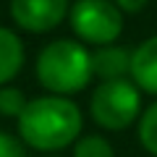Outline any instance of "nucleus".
I'll return each instance as SVG.
<instances>
[{"instance_id": "2", "label": "nucleus", "mask_w": 157, "mask_h": 157, "mask_svg": "<svg viewBox=\"0 0 157 157\" xmlns=\"http://www.w3.org/2000/svg\"><path fill=\"white\" fill-rule=\"evenodd\" d=\"M92 76V55L73 39H55L37 58V81L58 97L81 92Z\"/></svg>"}, {"instance_id": "11", "label": "nucleus", "mask_w": 157, "mask_h": 157, "mask_svg": "<svg viewBox=\"0 0 157 157\" xmlns=\"http://www.w3.org/2000/svg\"><path fill=\"white\" fill-rule=\"evenodd\" d=\"M26 105H29V100L24 97L21 89H16V86H0V115L18 118Z\"/></svg>"}, {"instance_id": "4", "label": "nucleus", "mask_w": 157, "mask_h": 157, "mask_svg": "<svg viewBox=\"0 0 157 157\" xmlns=\"http://www.w3.org/2000/svg\"><path fill=\"white\" fill-rule=\"evenodd\" d=\"M71 29L89 45H113L123 32V13L110 0H78L71 8Z\"/></svg>"}, {"instance_id": "1", "label": "nucleus", "mask_w": 157, "mask_h": 157, "mask_svg": "<svg viewBox=\"0 0 157 157\" xmlns=\"http://www.w3.org/2000/svg\"><path fill=\"white\" fill-rule=\"evenodd\" d=\"M81 126L84 118L78 105L58 94L29 100L18 115V136L39 152H58L68 147L81 134Z\"/></svg>"}, {"instance_id": "7", "label": "nucleus", "mask_w": 157, "mask_h": 157, "mask_svg": "<svg viewBox=\"0 0 157 157\" xmlns=\"http://www.w3.org/2000/svg\"><path fill=\"white\" fill-rule=\"evenodd\" d=\"M92 71L100 81H118L131 73V52L118 45H105L92 55Z\"/></svg>"}, {"instance_id": "5", "label": "nucleus", "mask_w": 157, "mask_h": 157, "mask_svg": "<svg viewBox=\"0 0 157 157\" xmlns=\"http://www.w3.org/2000/svg\"><path fill=\"white\" fill-rule=\"evenodd\" d=\"M68 13V0H11V18L29 34L52 32Z\"/></svg>"}, {"instance_id": "8", "label": "nucleus", "mask_w": 157, "mask_h": 157, "mask_svg": "<svg viewBox=\"0 0 157 157\" xmlns=\"http://www.w3.org/2000/svg\"><path fill=\"white\" fill-rule=\"evenodd\" d=\"M24 66V45L16 32L0 26V86L8 84Z\"/></svg>"}, {"instance_id": "12", "label": "nucleus", "mask_w": 157, "mask_h": 157, "mask_svg": "<svg viewBox=\"0 0 157 157\" xmlns=\"http://www.w3.org/2000/svg\"><path fill=\"white\" fill-rule=\"evenodd\" d=\"M0 157H26V152L18 144V139H13L6 131H0Z\"/></svg>"}, {"instance_id": "3", "label": "nucleus", "mask_w": 157, "mask_h": 157, "mask_svg": "<svg viewBox=\"0 0 157 157\" xmlns=\"http://www.w3.org/2000/svg\"><path fill=\"white\" fill-rule=\"evenodd\" d=\"M89 110L97 126L107 131H123L141 113V89L128 78L102 81L92 94Z\"/></svg>"}, {"instance_id": "10", "label": "nucleus", "mask_w": 157, "mask_h": 157, "mask_svg": "<svg viewBox=\"0 0 157 157\" xmlns=\"http://www.w3.org/2000/svg\"><path fill=\"white\" fill-rule=\"evenodd\" d=\"M73 157H115V152L102 136H81L73 147Z\"/></svg>"}, {"instance_id": "9", "label": "nucleus", "mask_w": 157, "mask_h": 157, "mask_svg": "<svg viewBox=\"0 0 157 157\" xmlns=\"http://www.w3.org/2000/svg\"><path fill=\"white\" fill-rule=\"evenodd\" d=\"M139 141L149 155L157 157V102L149 105L144 113H141L139 121Z\"/></svg>"}, {"instance_id": "13", "label": "nucleus", "mask_w": 157, "mask_h": 157, "mask_svg": "<svg viewBox=\"0 0 157 157\" xmlns=\"http://www.w3.org/2000/svg\"><path fill=\"white\" fill-rule=\"evenodd\" d=\"M113 3L121 8V13H139L147 6V0H113Z\"/></svg>"}, {"instance_id": "6", "label": "nucleus", "mask_w": 157, "mask_h": 157, "mask_svg": "<svg viewBox=\"0 0 157 157\" xmlns=\"http://www.w3.org/2000/svg\"><path fill=\"white\" fill-rule=\"evenodd\" d=\"M131 78L144 94L157 97V37L144 39L131 52Z\"/></svg>"}]
</instances>
